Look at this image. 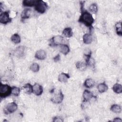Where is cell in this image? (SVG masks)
I'll return each mask as SVG.
<instances>
[{"label":"cell","instance_id":"obj_26","mask_svg":"<svg viewBox=\"0 0 122 122\" xmlns=\"http://www.w3.org/2000/svg\"><path fill=\"white\" fill-rule=\"evenodd\" d=\"M89 10L92 13H96L98 11V6L96 3H92L89 7Z\"/></svg>","mask_w":122,"mask_h":122},{"label":"cell","instance_id":"obj_3","mask_svg":"<svg viewBox=\"0 0 122 122\" xmlns=\"http://www.w3.org/2000/svg\"><path fill=\"white\" fill-rule=\"evenodd\" d=\"M48 8L47 4L43 0H38L36 5H35V10L39 13H44Z\"/></svg>","mask_w":122,"mask_h":122},{"label":"cell","instance_id":"obj_8","mask_svg":"<svg viewBox=\"0 0 122 122\" xmlns=\"http://www.w3.org/2000/svg\"><path fill=\"white\" fill-rule=\"evenodd\" d=\"M32 92L37 96L41 95L43 92V88L38 83H35L32 85Z\"/></svg>","mask_w":122,"mask_h":122},{"label":"cell","instance_id":"obj_13","mask_svg":"<svg viewBox=\"0 0 122 122\" xmlns=\"http://www.w3.org/2000/svg\"><path fill=\"white\" fill-rule=\"evenodd\" d=\"M30 8H26L25 9L21 12V19L22 20H24L25 19L29 18L30 16Z\"/></svg>","mask_w":122,"mask_h":122},{"label":"cell","instance_id":"obj_12","mask_svg":"<svg viewBox=\"0 0 122 122\" xmlns=\"http://www.w3.org/2000/svg\"><path fill=\"white\" fill-rule=\"evenodd\" d=\"M60 52L64 55H67L70 52V48L67 44H61L59 46Z\"/></svg>","mask_w":122,"mask_h":122},{"label":"cell","instance_id":"obj_28","mask_svg":"<svg viewBox=\"0 0 122 122\" xmlns=\"http://www.w3.org/2000/svg\"><path fill=\"white\" fill-rule=\"evenodd\" d=\"M20 89L19 87L13 86L11 89V94L15 96H18L20 93Z\"/></svg>","mask_w":122,"mask_h":122},{"label":"cell","instance_id":"obj_21","mask_svg":"<svg viewBox=\"0 0 122 122\" xmlns=\"http://www.w3.org/2000/svg\"><path fill=\"white\" fill-rule=\"evenodd\" d=\"M22 90L27 94H30L32 92V86L30 83H26L22 87Z\"/></svg>","mask_w":122,"mask_h":122},{"label":"cell","instance_id":"obj_17","mask_svg":"<svg viewBox=\"0 0 122 122\" xmlns=\"http://www.w3.org/2000/svg\"><path fill=\"white\" fill-rule=\"evenodd\" d=\"M76 67L80 71H84L87 68V64L85 62L79 61L76 63Z\"/></svg>","mask_w":122,"mask_h":122},{"label":"cell","instance_id":"obj_22","mask_svg":"<svg viewBox=\"0 0 122 122\" xmlns=\"http://www.w3.org/2000/svg\"><path fill=\"white\" fill-rule=\"evenodd\" d=\"M111 111L115 113H119L120 112H121V107L118 104H113L112 105V106L110 108Z\"/></svg>","mask_w":122,"mask_h":122},{"label":"cell","instance_id":"obj_31","mask_svg":"<svg viewBox=\"0 0 122 122\" xmlns=\"http://www.w3.org/2000/svg\"><path fill=\"white\" fill-rule=\"evenodd\" d=\"M113 121L114 122H122V120L120 118H115L113 119Z\"/></svg>","mask_w":122,"mask_h":122},{"label":"cell","instance_id":"obj_1","mask_svg":"<svg viewBox=\"0 0 122 122\" xmlns=\"http://www.w3.org/2000/svg\"><path fill=\"white\" fill-rule=\"evenodd\" d=\"M94 20L92 15L86 10L81 11V15L80 16L78 21L84 24L85 26L91 27L92 24L94 22Z\"/></svg>","mask_w":122,"mask_h":122},{"label":"cell","instance_id":"obj_11","mask_svg":"<svg viewBox=\"0 0 122 122\" xmlns=\"http://www.w3.org/2000/svg\"><path fill=\"white\" fill-rule=\"evenodd\" d=\"M70 78V75L66 73L62 72L58 76V81L61 82H66Z\"/></svg>","mask_w":122,"mask_h":122},{"label":"cell","instance_id":"obj_4","mask_svg":"<svg viewBox=\"0 0 122 122\" xmlns=\"http://www.w3.org/2000/svg\"><path fill=\"white\" fill-rule=\"evenodd\" d=\"M18 109L17 104L14 102H11L8 103L4 110V112L6 114L11 113L15 112Z\"/></svg>","mask_w":122,"mask_h":122},{"label":"cell","instance_id":"obj_10","mask_svg":"<svg viewBox=\"0 0 122 122\" xmlns=\"http://www.w3.org/2000/svg\"><path fill=\"white\" fill-rule=\"evenodd\" d=\"M82 96H83L84 101H86V102H89L92 98L95 97L93 93L91 91H88L87 90H84V91L83 92Z\"/></svg>","mask_w":122,"mask_h":122},{"label":"cell","instance_id":"obj_6","mask_svg":"<svg viewBox=\"0 0 122 122\" xmlns=\"http://www.w3.org/2000/svg\"><path fill=\"white\" fill-rule=\"evenodd\" d=\"M11 21V18L10 17L9 11H4L0 14V22L1 24H6Z\"/></svg>","mask_w":122,"mask_h":122},{"label":"cell","instance_id":"obj_25","mask_svg":"<svg viewBox=\"0 0 122 122\" xmlns=\"http://www.w3.org/2000/svg\"><path fill=\"white\" fill-rule=\"evenodd\" d=\"M113 91L116 93H121L122 92V86L121 84L116 83L112 87Z\"/></svg>","mask_w":122,"mask_h":122},{"label":"cell","instance_id":"obj_18","mask_svg":"<svg viewBox=\"0 0 122 122\" xmlns=\"http://www.w3.org/2000/svg\"><path fill=\"white\" fill-rule=\"evenodd\" d=\"M38 0H24L22 2V4L25 7L35 6Z\"/></svg>","mask_w":122,"mask_h":122},{"label":"cell","instance_id":"obj_30","mask_svg":"<svg viewBox=\"0 0 122 122\" xmlns=\"http://www.w3.org/2000/svg\"><path fill=\"white\" fill-rule=\"evenodd\" d=\"M61 58H60V54H57L56 56H55L54 58H53V60L55 62H57V61H59L60 60Z\"/></svg>","mask_w":122,"mask_h":122},{"label":"cell","instance_id":"obj_2","mask_svg":"<svg viewBox=\"0 0 122 122\" xmlns=\"http://www.w3.org/2000/svg\"><path fill=\"white\" fill-rule=\"evenodd\" d=\"M12 87L8 84H1L0 85V96L1 98H4L11 94Z\"/></svg>","mask_w":122,"mask_h":122},{"label":"cell","instance_id":"obj_29","mask_svg":"<svg viewBox=\"0 0 122 122\" xmlns=\"http://www.w3.org/2000/svg\"><path fill=\"white\" fill-rule=\"evenodd\" d=\"M53 122H63V120L62 118H61V117H55L54 118H53V120H52Z\"/></svg>","mask_w":122,"mask_h":122},{"label":"cell","instance_id":"obj_15","mask_svg":"<svg viewBox=\"0 0 122 122\" xmlns=\"http://www.w3.org/2000/svg\"><path fill=\"white\" fill-rule=\"evenodd\" d=\"M95 81L93 80L91 78L87 79L84 83V85L86 88H92L95 85Z\"/></svg>","mask_w":122,"mask_h":122},{"label":"cell","instance_id":"obj_27","mask_svg":"<svg viewBox=\"0 0 122 122\" xmlns=\"http://www.w3.org/2000/svg\"><path fill=\"white\" fill-rule=\"evenodd\" d=\"M39 69H40V66L39 64L35 62L33 63L30 66V70L34 72H38L39 71Z\"/></svg>","mask_w":122,"mask_h":122},{"label":"cell","instance_id":"obj_14","mask_svg":"<svg viewBox=\"0 0 122 122\" xmlns=\"http://www.w3.org/2000/svg\"><path fill=\"white\" fill-rule=\"evenodd\" d=\"M86 56V64L90 66H93L95 64L94 60L91 57V53L89 55H85Z\"/></svg>","mask_w":122,"mask_h":122},{"label":"cell","instance_id":"obj_16","mask_svg":"<svg viewBox=\"0 0 122 122\" xmlns=\"http://www.w3.org/2000/svg\"><path fill=\"white\" fill-rule=\"evenodd\" d=\"M92 37L91 34L85 33L83 36V41L85 44H90L92 41Z\"/></svg>","mask_w":122,"mask_h":122},{"label":"cell","instance_id":"obj_5","mask_svg":"<svg viewBox=\"0 0 122 122\" xmlns=\"http://www.w3.org/2000/svg\"><path fill=\"white\" fill-rule=\"evenodd\" d=\"M63 98H64V95L62 92H61V91H60L58 92L55 93L51 97V100L52 102L54 103L59 104L61 103L62 102L63 100Z\"/></svg>","mask_w":122,"mask_h":122},{"label":"cell","instance_id":"obj_24","mask_svg":"<svg viewBox=\"0 0 122 122\" xmlns=\"http://www.w3.org/2000/svg\"><path fill=\"white\" fill-rule=\"evenodd\" d=\"M115 27L116 29V32L117 35L122 36V21L117 22L115 25Z\"/></svg>","mask_w":122,"mask_h":122},{"label":"cell","instance_id":"obj_19","mask_svg":"<svg viewBox=\"0 0 122 122\" xmlns=\"http://www.w3.org/2000/svg\"><path fill=\"white\" fill-rule=\"evenodd\" d=\"M62 34L66 38H71L73 35V32L71 28L70 27L66 28L62 31Z\"/></svg>","mask_w":122,"mask_h":122},{"label":"cell","instance_id":"obj_20","mask_svg":"<svg viewBox=\"0 0 122 122\" xmlns=\"http://www.w3.org/2000/svg\"><path fill=\"white\" fill-rule=\"evenodd\" d=\"M97 89L99 92L103 93L106 92L108 89V86L104 83H101L98 85Z\"/></svg>","mask_w":122,"mask_h":122},{"label":"cell","instance_id":"obj_7","mask_svg":"<svg viewBox=\"0 0 122 122\" xmlns=\"http://www.w3.org/2000/svg\"><path fill=\"white\" fill-rule=\"evenodd\" d=\"M63 37L61 35H56L53 37L51 39V44L53 46H57L62 44Z\"/></svg>","mask_w":122,"mask_h":122},{"label":"cell","instance_id":"obj_23","mask_svg":"<svg viewBox=\"0 0 122 122\" xmlns=\"http://www.w3.org/2000/svg\"><path fill=\"white\" fill-rule=\"evenodd\" d=\"M11 41L14 43L15 44H18L21 41V39L20 36L17 34V33H15L11 37Z\"/></svg>","mask_w":122,"mask_h":122},{"label":"cell","instance_id":"obj_9","mask_svg":"<svg viewBox=\"0 0 122 122\" xmlns=\"http://www.w3.org/2000/svg\"><path fill=\"white\" fill-rule=\"evenodd\" d=\"M35 57L39 60H44L46 58V52L43 50H39L35 53Z\"/></svg>","mask_w":122,"mask_h":122}]
</instances>
